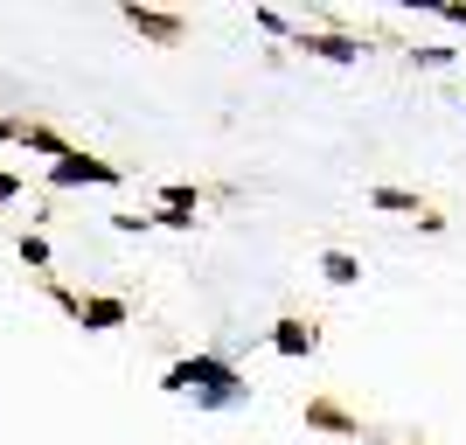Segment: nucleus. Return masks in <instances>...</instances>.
I'll use <instances>...</instances> for the list:
<instances>
[{
  "label": "nucleus",
  "instance_id": "f257e3e1",
  "mask_svg": "<svg viewBox=\"0 0 466 445\" xmlns=\"http://www.w3.org/2000/svg\"><path fill=\"white\" fill-rule=\"evenodd\" d=\"M167 397H195L202 410H223V404H244V376H237L223 355H181L167 376H160Z\"/></svg>",
  "mask_w": 466,
  "mask_h": 445
},
{
  "label": "nucleus",
  "instance_id": "f03ea898",
  "mask_svg": "<svg viewBox=\"0 0 466 445\" xmlns=\"http://www.w3.org/2000/svg\"><path fill=\"white\" fill-rule=\"evenodd\" d=\"M118 21H126V28H133L139 42H154V49H181V42H188V15H181V7H118Z\"/></svg>",
  "mask_w": 466,
  "mask_h": 445
},
{
  "label": "nucleus",
  "instance_id": "7ed1b4c3",
  "mask_svg": "<svg viewBox=\"0 0 466 445\" xmlns=\"http://www.w3.org/2000/svg\"><path fill=\"white\" fill-rule=\"evenodd\" d=\"M84 181H91V188H118V181H126V167H118V160H105V154H63L56 167H49V188H84Z\"/></svg>",
  "mask_w": 466,
  "mask_h": 445
},
{
  "label": "nucleus",
  "instance_id": "20e7f679",
  "mask_svg": "<svg viewBox=\"0 0 466 445\" xmlns=\"http://www.w3.org/2000/svg\"><path fill=\"white\" fill-rule=\"evenodd\" d=\"M286 42L299 49V56H320V63H362L370 56V42L349 35V28H292Z\"/></svg>",
  "mask_w": 466,
  "mask_h": 445
},
{
  "label": "nucleus",
  "instance_id": "39448f33",
  "mask_svg": "<svg viewBox=\"0 0 466 445\" xmlns=\"http://www.w3.org/2000/svg\"><path fill=\"white\" fill-rule=\"evenodd\" d=\"M272 349L286 355V362H307V355L320 349V320H313V313H279L272 320Z\"/></svg>",
  "mask_w": 466,
  "mask_h": 445
},
{
  "label": "nucleus",
  "instance_id": "423d86ee",
  "mask_svg": "<svg viewBox=\"0 0 466 445\" xmlns=\"http://www.w3.org/2000/svg\"><path fill=\"white\" fill-rule=\"evenodd\" d=\"M299 418H307V431H328V439H362V418H355L341 397H307Z\"/></svg>",
  "mask_w": 466,
  "mask_h": 445
},
{
  "label": "nucleus",
  "instance_id": "0eeeda50",
  "mask_svg": "<svg viewBox=\"0 0 466 445\" xmlns=\"http://www.w3.org/2000/svg\"><path fill=\"white\" fill-rule=\"evenodd\" d=\"M126 320H133V307H126L118 292H84V307H77L84 334H112V328H126Z\"/></svg>",
  "mask_w": 466,
  "mask_h": 445
},
{
  "label": "nucleus",
  "instance_id": "6e6552de",
  "mask_svg": "<svg viewBox=\"0 0 466 445\" xmlns=\"http://www.w3.org/2000/svg\"><path fill=\"white\" fill-rule=\"evenodd\" d=\"M15 147H28V154H42V160H49V167H56L63 154H77V139H63L56 126H42V118H21V139H15Z\"/></svg>",
  "mask_w": 466,
  "mask_h": 445
},
{
  "label": "nucleus",
  "instance_id": "1a4fd4ad",
  "mask_svg": "<svg viewBox=\"0 0 466 445\" xmlns=\"http://www.w3.org/2000/svg\"><path fill=\"white\" fill-rule=\"evenodd\" d=\"M370 209H383V216H425L431 202H425V195H410V188H390V181H376V188H370Z\"/></svg>",
  "mask_w": 466,
  "mask_h": 445
},
{
  "label": "nucleus",
  "instance_id": "9d476101",
  "mask_svg": "<svg viewBox=\"0 0 466 445\" xmlns=\"http://www.w3.org/2000/svg\"><path fill=\"white\" fill-rule=\"evenodd\" d=\"M15 251H21V265L35 271V278H56V251H49V237H42V230H21Z\"/></svg>",
  "mask_w": 466,
  "mask_h": 445
},
{
  "label": "nucleus",
  "instance_id": "9b49d317",
  "mask_svg": "<svg viewBox=\"0 0 466 445\" xmlns=\"http://www.w3.org/2000/svg\"><path fill=\"white\" fill-rule=\"evenodd\" d=\"M320 278H328V286H362V258L355 251H320Z\"/></svg>",
  "mask_w": 466,
  "mask_h": 445
},
{
  "label": "nucleus",
  "instance_id": "f8f14e48",
  "mask_svg": "<svg viewBox=\"0 0 466 445\" xmlns=\"http://www.w3.org/2000/svg\"><path fill=\"white\" fill-rule=\"evenodd\" d=\"M160 202H167L175 216H195L202 202H209V188H188V181H167V188H160Z\"/></svg>",
  "mask_w": 466,
  "mask_h": 445
},
{
  "label": "nucleus",
  "instance_id": "ddd939ff",
  "mask_svg": "<svg viewBox=\"0 0 466 445\" xmlns=\"http://www.w3.org/2000/svg\"><path fill=\"white\" fill-rule=\"evenodd\" d=\"M35 286H42V299H49V307H56V313H70V320H77L84 292H70V286H63V278H35Z\"/></svg>",
  "mask_w": 466,
  "mask_h": 445
},
{
  "label": "nucleus",
  "instance_id": "4468645a",
  "mask_svg": "<svg viewBox=\"0 0 466 445\" xmlns=\"http://www.w3.org/2000/svg\"><path fill=\"white\" fill-rule=\"evenodd\" d=\"M112 230H118V237H147V230H154V209H139V216H133V209H118V216H112Z\"/></svg>",
  "mask_w": 466,
  "mask_h": 445
},
{
  "label": "nucleus",
  "instance_id": "2eb2a0df",
  "mask_svg": "<svg viewBox=\"0 0 466 445\" xmlns=\"http://www.w3.org/2000/svg\"><path fill=\"white\" fill-rule=\"evenodd\" d=\"M410 70H446V63H452V49H410Z\"/></svg>",
  "mask_w": 466,
  "mask_h": 445
},
{
  "label": "nucleus",
  "instance_id": "dca6fc26",
  "mask_svg": "<svg viewBox=\"0 0 466 445\" xmlns=\"http://www.w3.org/2000/svg\"><path fill=\"white\" fill-rule=\"evenodd\" d=\"M251 21H258V28H265V35H292V21L279 15V7H251Z\"/></svg>",
  "mask_w": 466,
  "mask_h": 445
},
{
  "label": "nucleus",
  "instance_id": "f3484780",
  "mask_svg": "<svg viewBox=\"0 0 466 445\" xmlns=\"http://www.w3.org/2000/svg\"><path fill=\"white\" fill-rule=\"evenodd\" d=\"M154 230H195V216H175V209H154Z\"/></svg>",
  "mask_w": 466,
  "mask_h": 445
},
{
  "label": "nucleus",
  "instance_id": "a211bd4d",
  "mask_svg": "<svg viewBox=\"0 0 466 445\" xmlns=\"http://www.w3.org/2000/svg\"><path fill=\"white\" fill-rule=\"evenodd\" d=\"M21 195H28V181H21V175H7V167H0V202H21Z\"/></svg>",
  "mask_w": 466,
  "mask_h": 445
},
{
  "label": "nucleus",
  "instance_id": "6ab92c4d",
  "mask_svg": "<svg viewBox=\"0 0 466 445\" xmlns=\"http://www.w3.org/2000/svg\"><path fill=\"white\" fill-rule=\"evenodd\" d=\"M15 139H21V118H7V112H0V147H15Z\"/></svg>",
  "mask_w": 466,
  "mask_h": 445
},
{
  "label": "nucleus",
  "instance_id": "aec40b11",
  "mask_svg": "<svg viewBox=\"0 0 466 445\" xmlns=\"http://www.w3.org/2000/svg\"><path fill=\"white\" fill-rule=\"evenodd\" d=\"M439 15H446L452 28H466V0H446V7H439Z\"/></svg>",
  "mask_w": 466,
  "mask_h": 445
},
{
  "label": "nucleus",
  "instance_id": "412c9836",
  "mask_svg": "<svg viewBox=\"0 0 466 445\" xmlns=\"http://www.w3.org/2000/svg\"><path fill=\"white\" fill-rule=\"evenodd\" d=\"M397 445H425V439H397Z\"/></svg>",
  "mask_w": 466,
  "mask_h": 445
},
{
  "label": "nucleus",
  "instance_id": "4be33fe9",
  "mask_svg": "<svg viewBox=\"0 0 466 445\" xmlns=\"http://www.w3.org/2000/svg\"><path fill=\"white\" fill-rule=\"evenodd\" d=\"M460 105H466V97H460Z\"/></svg>",
  "mask_w": 466,
  "mask_h": 445
}]
</instances>
